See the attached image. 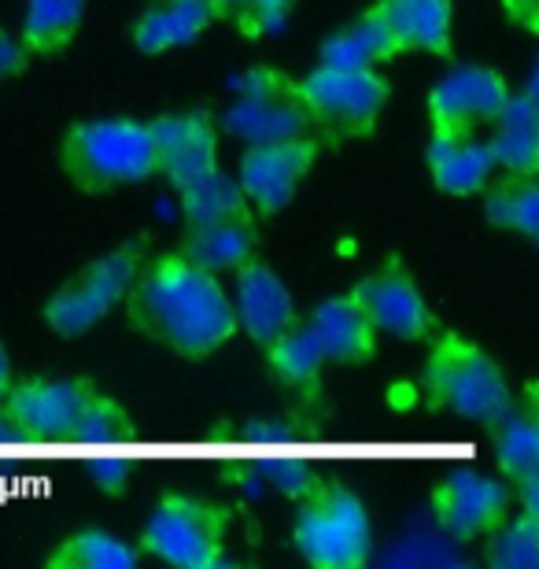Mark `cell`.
<instances>
[{
    "label": "cell",
    "mask_w": 539,
    "mask_h": 569,
    "mask_svg": "<svg viewBox=\"0 0 539 569\" xmlns=\"http://www.w3.org/2000/svg\"><path fill=\"white\" fill-rule=\"evenodd\" d=\"M426 167L432 174V186L455 200L480 197L499 170L491 144L480 133L477 138H440V133H429Z\"/></svg>",
    "instance_id": "21"
},
{
    "label": "cell",
    "mask_w": 539,
    "mask_h": 569,
    "mask_svg": "<svg viewBox=\"0 0 539 569\" xmlns=\"http://www.w3.org/2000/svg\"><path fill=\"white\" fill-rule=\"evenodd\" d=\"M226 127L233 138L248 144L311 133L300 78L285 74L281 67H267V63L251 67L237 89V100L226 116Z\"/></svg>",
    "instance_id": "9"
},
{
    "label": "cell",
    "mask_w": 539,
    "mask_h": 569,
    "mask_svg": "<svg viewBox=\"0 0 539 569\" xmlns=\"http://www.w3.org/2000/svg\"><path fill=\"white\" fill-rule=\"evenodd\" d=\"M377 22L385 27L396 56L403 52H429L451 56V0H377L370 8Z\"/></svg>",
    "instance_id": "18"
},
{
    "label": "cell",
    "mask_w": 539,
    "mask_h": 569,
    "mask_svg": "<svg viewBox=\"0 0 539 569\" xmlns=\"http://www.w3.org/2000/svg\"><path fill=\"white\" fill-rule=\"evenodd\" d=\"M496 459L499 470L510 477V488L521 499V510H536L539 515V418H536V400L532 385L525 403L513 400L496 426Z\"/></svg>",
    "instance_id": "17"
},
{
    "label": "cell",
    "mask_w": 539,
    "mask_h": 569,
    "mask_svg": "<svg viewBox=\"0 0 539 569\" xmlns=\"http://www.w3.org/2000/svg\"><path fill=\"white\" fill-rule=\"evenodd\" d=\"M392 60H396V49L373 11H366V16H359L322 41V63H332V67H381Z\"/></svg>",
    "instance_id": "27"
},
{
    "label": "cell",
    "mask_w": 539,
    "mask_h": 569,
    "mask_svg": "<svg viewBox=\"0 0 539 569\" xmlns=\"http://www.w3.org/2000/svg\"><path fill=\"white\" fill-rule=\"evenodd\" d=\"M292 543L315 569H362L373 562V526L362 496L322 485L296 507Z\"/></svg>",
    "instance_id": "6"
},
{
    "label": "cell",
    "mask_w": 539,
    "mask_h": 569,
    "mask_svg": "<svg viewBox=\"0 0 539 569\" xmlns=\"http://www.w3.org/2000/svg\"><path fill=\"white\" fill-rule=\"evenodd\" d=\"M322 141L315 133H296V138L259 141L248 144L240 156L237 186L248 197L251 211L278 214L296 200V189L311 174L318 156H322Z\"/></svg>",
    "instance_id": "11"
},
{
    "label": "cell",
    "mask_w": 539,
    "mask_h": 569,
    "mask_svg": "<svg viewBox=\"0 0 539 569\" xmlns=\"http://www.w3.org/2000/svg\"><path fill=\"white\" fill-rule=\"evenodd\" d=\"M233 278H237V303H233L237 329H244L251 345L267 348L285 329L300 322L289 284L281 281V274L267 259H259V256L244 259V263L233 270Z\"/></svg>",
    "instance_id": "15"
},
{
    "label": "cell",
    "mask_w": 539,
    "mask_h": 569,
    "mask_svg": "<svg viewBox=\"0 0 539 569\" xmlns=\"http://www.w3.org/2000/svg\"><path fill=\"white\" fill-rule=\"evenodd\" d=\"M421 392L429 411H447L485 429L496 426L513 403L502 367L458 329H436L429 362L421 370Z\"/></svg>",
    "instance_id": "2"
},
{
    "label": "cell",
    "mask_w": 539,
    "mask_h": 569,
    "mask_svg": "<svg viewBox=\"0 0 539 569\" xmlns=\"http://www.w3.org/2000/svg\"><path fill=\"white\" fill-rule=\"evenodd\" d=\"M141 562V548L126 543L108 529H82L60 540L44 555L49 569H133Z\"/></svg>",
    "instance_id": "26"
},
{
    "label": "cell",
    "mask_w": 539,
    "mask_h": 569,
    "mask_svg": "<svg viewBox=\"0 0 539 569\" xmlns=\"http://www.w3.org/2000/svg\"><path fill=\"white\" fill-rule=\"evenodd\" d=\"M60 167L89 197L137 186V181L156 178L152 130L137 119L78 122L60 144Z\"/></svg>",
    "instance_id": "4"
},
{
    "label": "cell",
    "mask_w": 539,
    "mask_h": 569,
    "mask_svg": "<svg viewBox=\"0 0 539 569\" xmlns=\"http://www.w3.org/2000/svg\"><path fill=\"white\" fill-rule=\"evenodd\" d=\"M491 156L496 167L507 174H536L539 170V104H536V78L529 86L510 93L507 108L491 122Z\"/></svg>",
    "instance_id": "22"
},
{
    "label": "cell",
    "mask_w": 539,
    "mask_h": 569,
    "mask_svg": "<svg viewBox=\"0 0 539 569\" xmlns=\"http://www.w3.org/2000/svg\"><path fill=\"white\" fill-rule=\"evenodd\" d=\"M0 422L38 437H82L122 429L130 415L89 378H27L0 396Z\"/></svg>",
    "instance_id": "3"
},
{
    "label": "cell",
    "mask_w": 539,
    "mask_h": 569,
    "mask_svg": "<svg viewBox=\"0 0 539 569\" xmlns=\"http://www.w3.org/2000/svg\"><path fill=\"white\" fill-rule=\"evenodd\" d=\"M307 329L322 348L326 362H337V367H362L377 356V329L351 292L318 303Z\"/></svg>",
    "instance_id": "19"
},
{
    "label": "cell",
    "mask_w": 539,
    "mask_h": 569,
    "mask_svg": "<svg viewBox=\"0 0 539 569\" xmlns=\"http://www.w3.org/2000/svg\"><path fill=\"white\" fill-rule=\"evenodd\" d=\"M502 11L513 27H521L525 33H539V0H502Z\"/></svg>",
    "instance_id": "31"
},
{
    "label": "cell",
    "mask_w": 539,
    "mask_h": 569,
    "mask_svg": "<svg viewBox=\"0 0 539 569\" xmlns=\"http://www.w3.org/2000/svg\"><path fill=\"white\" fill-rule=\"evenodd\" d=\"M126 318L141 337L181 359H208L237 333L233 300L222 281L181 252H163L141 263L126 292Z\"/></svg>",
    "instance_id": "1"
},
{
    "label": "cell",
    "mask_w": 539,
    "mask_h": 569,
    "mask_svg": "<svg viewBox=\"0 0 539 569\" xmlns=\"http://www.w3.org/2000/svg\"><path fill=\"white\" fill-rule=\"evenodd\" d=\"M208 4H211V19L229 22L240 38L262 41L289 22L296 0H208Z\"/></svg>",
    "instance_id": "29"
},
{
    "label": "cell",
    "mask_w": 539,
    "mask_h": 569,
    "mask_svg": "<svg viewBox=\"0 0 539 569\" xmlns=\"http://www.w3.org/2000/svg\"><path fill=\"white\" fill-rule=\"evenodd\" d=\"M144 252H148V237L141 233L122 241L114 252L100 256L97 263H89L82 274L49 296V303H44V326L63 340L86 337L130 292L137 270L144 263Z\"/></svg>",
    "instance_id": "8"
},
{
    "label": "cell",
    "mask_w": 539,
    "mask_h": 569,
    "mask_svg": "<svg viewBox=\"0 0 539 569\" xmlns=\"http://www.w3.org/2000/svg\"><path fill=\"white\" fill-rule=\"evenodd\" d=\"M510 93V82L496 67L462 63L429 89V127L440 138H477L499 119Z\"/></svg>",
    "instance_id": "10"
},
{
    "label": "cell",
    "mask_w": 539,
    "mask_h": 569,
    "mask_svg": "<svg viewBox=\"0 0 539 569\" xmlns=\"http://www.w3.org/2000/svg\"><path fill=\"white\" fill-rule=\"evenodd\" d=\"M485 214L496 230L518 233L525 241L539 237V181L536 174H507L496 181L491 178L485 186Z\"/></svg>",
    "instance_id": "23"
},
{
    "label": "cell",
    "mask_w": 539,
    "mask_h": 569,
    "mask_svg": "<svg viewBox=\"0 0 539 569\" xmlns=\"http://www.w3.org/2000/svg\"><path fill=\"white\" fill-rule=\"evenodd\" d=\"M256 248H259L256 211H251V203H244V208L233 211L186 219V233H181L178 252L218 278V274H233L244 259L256 256Z\"/></svg>",
    "instance_id": "16"
},
{
    "label": "cell",
    "mask_w": 539,
    "mask_h": 569,
    "mask_svg": "<svg viewBox=\"0 0 539 569\" xmlns=\"http://www.w3.org/2000/svg\"><path fill=\"white\" fill-rule=\"evenodd\" d=\"M208 27H211L208 0H144L130 27V38L137 52L167 56L197 44Z\"/></svg>",
    "instance_id": "20"
},
{
    "label": "cell",
    "mask_w": 539,
    "mask_h": 569,
    "mask_svg": "<svg viewBox=\"0 0 539 569\" xmlns=\"http://www.w3.org/2000/svg\"><path fill=\"white\" fill-rule=\"evenodd\" d=\"M86 22V0H27L22 49L27 56H60Z\"/></svg>",
    "instance_id": "25"
},
{
    "label": "cell",
    "mask_w": 539,
    "mask_h": 569,
    "mask_svg": "<svg viewBox=\"0 0 539 569\" xmlns=\"http://www.w3.org/2000/svg\"><path fill=\"white\" fill-rule=\"evenodd\" d=\"M300 93L315 138L322 144H340L370 138L392 97V86L377 67L318 63L311 74L300 78Z\"/></svg>",
    "instance_id": "5"
},
{
    "label": "cell",
    "mask_w": 539,
    "mask_h": 569,
    "mask_svg": "<svg viewBox=\"0 0 539 569\" xmlns=\"http://www.w3.org/2000/svg\"><path fill=\"white\" fill-rule=\"evenodd\" d=\"M510 499H513V488L496 481V477L458 473V477H443V481L432 488L429 507H432L436 526H440L447 537L458 543H473L507 521Z\"/></svg>",
    "instance_id": "13"
},
{
    "label": "cell",
    "mask_w": 539,
    "mask_h": 569,
    "mask_svg": "<svg viewBox=\"0 0 539 569\" xmlns=\"http://www.w3.org/2000/svg\"><path fill=\"white\" fill-rule=\"evenodd\" d=\"M8 385H11V356H8L4 340H0V396L8 392Z\"/></svg>",
    "instance_id": "32"
},
{
    "label": "cell",
    "mask_w": 539,
    "mask_h": 569,
    "mask_svg": "<svg viewBox=\"0 0 539 569\" xmlns=\"http://www.w3.org/2000/svg\"><path fill=\"white\" fill-rule=\"evenodd\" d=\"M30 56L22 49V41L11 33L4 22H0V82H8V78H16L27 71Z\"/></svg>",
    "instance_id": "30"
},
{
    "label": "cell",
    "mask_w": 539,
    "mask_h": 569,
    "mask_svg": "<svg viewBox=\"0 0 539 569\" xmlns=\"http://www.w3.org/2000/svg\"><path fill=\"white\" fill-rule=\"evenodd\" d=\"M485 562L491 569H539V515L521 510L518 518L502 521L488 532Z\"/></svg>",
    "instance_id": "28"
},
{
    "label": "cell",
    "mask_w": 539,
    "mask_h": 569,
    "mask_svg": "<svg viewBox=\"0 0 539 569\" xmlns=\"http://www.w3.org/2000/svg\"><path fill=\"white\" fill-rule=\"evenodd\" d=\"M156 144V174L181 189L218 167V130L208 111H170L148 122Z\"/></svg>",
    "instance_id": "14"
},
{
    "label": "cell",
    "mask_w": 539,
    "mask_h": 569,
    "mask_svg": "<svg viewBox=\"0 0 539 569\" xmlns=\"http://www.w3.org/2000/svg\"><path fill=\"white\" fill-rule=\"evenodd\" d=\"M267 367L278 378L285 389H296L303 396H318V385H322V370H326V356L318 348V340L311 337V329L303 322L289 326L278 340H270L267 348Z\"/></svg>",
    "instance_id": "24"
},
{
    "label": "cell",
    "mask_w": 539,
    "mask_h": 569,
    "mask_svg": "<svg viewBox=\"0 0 539 569\" xmlns=\"http://www.w3.org/2000/svg\"><path fill=\"white\" fill-rule=\"evenodd\" d=\"M351 296L373 322L377 333H392L396 340L418 345V340H432L436 329H440V318H436L426 292L418 289L415 274H410L399 256L385 259L373 274L355 281Z\"/></svg>",
    "instance_id": "12"
},
{
    "label": "cell",
    "mask_w": 539,
    "mask_h": 569,
    "mask_svg": "<svg viewBox=\"0 0 539 569\" xmlns=\"http://www.w3.org/2000/svg\"><path fill=\"white\" fill-rule=\"evenodd\" d=\"M229 507L203 496L163 492L141 532V555H156L159 562L178 569H218L229 566Z\"/></svg>",
    "instance_id": "7"
}]
</instances>
